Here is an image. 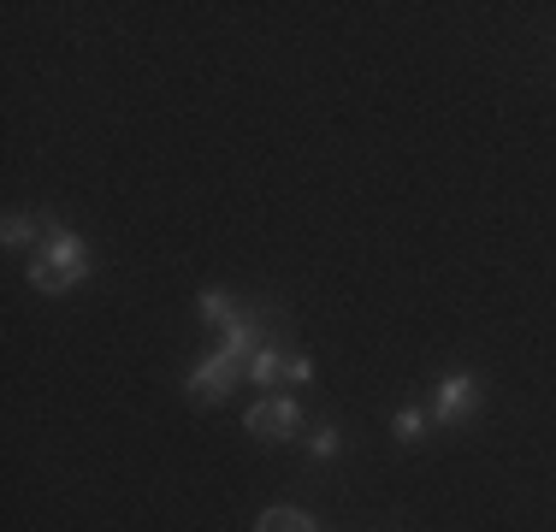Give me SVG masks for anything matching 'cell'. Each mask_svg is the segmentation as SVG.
Segmentation results:
<instances>
[{"label":"cell","mask_w":556,"mask_h":532,"mask_svg":"<svg viewBox=\"0 0 556 532\" xmlns=\"http://www.w3.org/2000/svg\"><path fill=\"white\" fill-rule=\"evenodd\" d=\"M391 432H396V438H403V444H415V438H420V432H427V415H420V408H403V415H396V420H391Z\"/></svg>","instance_id":"9"},{"label":"cell","mask_w":556,"mask_h":532,"mask_svg":"<svg viewBox=\"0 0 556 532\" xmlns=\"http://www.w3.org/2000/svg\"><path fill=\"white\" fill-rule=\"evenodd\" d=\"M296 420H302V408H296V396H285V391H278V396H261V403L243 415L249 432H255V438H273V444H285V438L296 432Z\"/></svg>","instance_id":"3"},{"label":"cell","mask_w":556,"mask_h":532,"mask_svg":"<svg viewBox=\"0 0 556 532\" xmlns=\"http://www.w3.org/2000/svg\"><path fill=\"white\" fill-rule=\"evenodd\" d=\"M243 372H249L243 362H231V355H225V350H214V355H207L202 367L190 372V379H184V391H190V403H202V408H207V403H219V396L231 391V384L243 379Z\"/></svg>","instance_id":"2"},{"label":"cell","mask_w":556,"mask_h":532,"mask_svg":"<svg viewBox=\"0 0 556 532\" xmlns=\"http://www.w3.org/2000/svg\"><path fill=\"white\" fill-rule=\"evenodd\" d=\"M219 350L231 355V362H243V367H249V355L261 350V319H255V314H237L231 326L219 331Z\"/></svg>","instance_id":"5"},{"label":"cell","mask_w":556,"mask_h":532,"mask_svg":"<svg viewBox=\"0 0 556 532\" xmlns=\"http://www.w3.org/2000/svg\"><path fill=\"white\" fill-rule=\"evenodd\" d=\"M42 237L48 243L36 249V261H30V284L42 290V296H60V290H72L77 278H89V249H84V237H72L65 225L48 219L42 225Z\"/></svg>","instance_id":"1"},{"label":"cell","mask_w":556,"mask_h":532,"mask_svg":"<svg viewBox=\"0 0 556 532\" xmlns=\"http://www.w3.org/2000/svg\"><path fill=\"white\" fill-rule=\"evenodd\" d=\"M314 379V362H308V355H290V362H285V384H308Z\"/></svg>","instance_id":"12"},{"label":"cell","mask_w":556,"mask_h":532,"mask_svg":"<svg viewBox=\"0 0 556 532\" xmlns=\"http://www.w3.org/2000/svg\"><path fill=\"white\" fill-rule=\"evenodd\" d=\"M195 308H202V319H214L219 331L237 319V308H231V296H225V290H202V302H195Z\"/></svg>","instance_id":"8"},{"label":"cell","mask_w":556,"mask_h":532,"mask_svg":"<svg viewBox=\"0 0 556 532\" xmlns=\"http://www.w3.org/2000/svg\"><path fill=\"white\" fill-rule=\"evenodd\" d=\"M308 456H338V426H320V432L308 438Z\"/></svg>","instance_id":"11"},{"label":"cell","mask_w":556,"mask_h":532,"mask_svg":"<svg viewBox=\"0 0 556 532\" xmlns=\"http://www.w3.org/2000/svg\"><path fill=\"white\" fill-rule=\"evenodd\" d=\"M0 237H7V249H18V243H30L36 237V219H24V213H12L7 225H0Z\"/></svg>","instance_id":"10"},{"label":"cell","mask_w":556,"mask_h":532,"mask_svg":"<svg viewBox=\"0 0 556 532\" xmlns=\"http://www.w3.org/2000/svg\"><path fill=\"white\" fill-rule=\"evenodd\" d=\"M255 532H320V521H314V515H302V509H267L255 521Z\"/></svg>","instance_id":"6"},{"label":"cell","mask_w":556,"mask_h":532,"mask_svg":"<svg viewBox=\"0 0 556 532\" xmlns=\"http://www.w3.org/2000/svg\"><path fill=\"white\" fill-rule=\"evenodd\" d=\"M473 408V379L468 372H450V379H439V396H432V420L439 426H456L462 415Z\"/></svg>","instance_id":"4"},{"label":"cell","mask_w":556,"mask_h":532,"mask_svg":"<svg viewBox=\"0 0 556 532\" xmlns=\"http://www.w3.org/2000/svg\"><path fill=\"white\" fill-rule=\"evenodd\" d=\"M249 379H255V384H278V379H285V355H278L273 343H261V350L249 355Z\"/></svg>","instance_id":"7"}]
</instances>
